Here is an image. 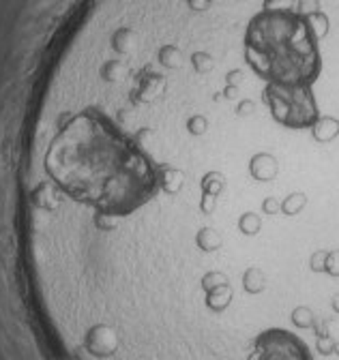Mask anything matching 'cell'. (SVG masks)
I'll use <instances>...</instances> for the list:
<instances>
[{
	"mask_svg": "<svg viewBox=\"0 0 339 360\" xmlns=\"http://www.w3.org/2000/svg\"><path fill=\"white\" fill-rule=\"evenodd\" d=\"M245 360H316L309 345L292 330L264 328L251 339Z\"/></svg>",
	"mask_w": 339,
	"mask_h": 360,
	"instance_id": "cell-1",
	"label": "cell"
}]
</instances>
